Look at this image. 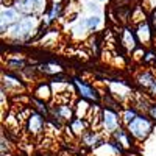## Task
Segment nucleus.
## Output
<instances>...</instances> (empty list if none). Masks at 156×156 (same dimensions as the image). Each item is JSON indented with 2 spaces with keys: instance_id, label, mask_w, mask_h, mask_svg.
Segmentation results:
<instances>
[{
  "instance_id": "18",
  "label": "nucleus",
  "mask_w": 156,
  "mask_h": 156,
  "mask_svg": "<svg viewBox=\"0 0 156 156\" xmlns=\"http://www.w3.org/2000/svg\"><path fill=\"white\" fill-rule=\"evenodd\" d=\"M87 126H89V123L83 119V117H73V119L69 122V128L75 136L84 134L87 131Z\"/></svg>"
},
{
  "instance_id": "13",
  "label": "nucleus",
  "mask_w": 156,
  "mask_h": 156,
  "mask_svg": "<svg viewBox=\"0 0 156 156\" xmlns=\"http://www.w3.org/2000/svg\"><path fill=\"white\" fill-rule=\"evenodd\" d=\"M112 136V139L114 140H117L119 144L123 147V150H133V140H134V137L129 134V131L126 128H122V126H119L115 129V131L111 134Z\"/></svg>"
},
{
  "instance_id": "4",
  "label": "nucleus",
  "mask_w": 156,
  "mask_h": 156,
  "mask_svg": "<svg viewBox=\"0 0 156 156\" xmlns=\"http://www.w3.org/2000/svg\"><path fill=\"white\" fill-rule=\"evenodd\" d=\"M22 16H41L45 14V0H14L12 2Z\"/></svg>"
},
{
  "instance_id": "7",
  "label": "nucleus",
  "mask_w": 156,
  "mask_h": 156,
  "mask_svg": "<svg viewBox=\"0 0 156 156\" xmlns=\"http://www.w3.org/2000/svg\"><path fill=\"white\" fill-rule=\"evenodd\" d=\"M134 30H136V36L139 39V44L150 45L153 42V39H154V28H153V23H151L150 17L137 22Z\"/></svg>"
},
{
  "instance_id": "19",
  "label": "nucleus",
  "mask_w": 156,
  "mask_h": 156,
  "mask_svg": "<svg viewBox=\"0 0 156 156\" xmlns=\"http://www.w3.org/2000/svg\"><path fill=\"white\" fill-rule=\"evenodd\" d=\"M98 25H100V17H97V16L87 17V19H84L80 25H78L73 31H80V30H83V31H94Z\"/></svg>"
},
{
  "instance_id": "22",
  "label": "nucleus",
  "mask_w": 156,
  "mask_h": 156,
  "mask_svg": "<svg viewBox=\"0 0 156 156\" xmlns=\"http://www.w3.org/2000/svg\"><path fill=\"white\" fill-rule=\"evenodd\" d=\"M6 67L9 69V70H23L25 67H27V61L25 59H22V58H11V59H8L6 61Z\"/></svg>"
},
{
  "instance_id": "21",
  "label": "nucleus",
  "mask_w": 156,
  "mask_h": 156,
  "mask_svg": "<svg viewBox=\"0 0 156 156\" xmlns=\"http://www.w3.org/2000/svg\"><path fill=\"white\" fill-rule=\"evenodd\" d=\"M30 103L34 106V109H36L37 112H41L42 115H45L47 119L50 117V106H47V101H42V100H39V98H36V97H31Z\"/></svg>"
},
{
  "instance_id": "12",
  "label": "nucleus",
  "mask_w": 156,
  "mask_h": 156,
  "mask_svg": "<svg viewBox=\"0 0 156 156\" xmlns=\"http://www.w3.org/2000/svg\"><path fill=\"white\" fill-rule=\"evenodd\" d=\"M109 95H112L115 100H123V98H128L129 95H131V87H129L125 81H111L109 84Z\"/></svg>"
},
{
  "instance_id": "20",
  "label": "nucleus",
  "mask_w": 156,
  "mask_h": 156,
  "mask_svg": "<svg viewBox=\"0 0 156 156\" xmlns=\"http://www.w3.org/2000/svg\"><path fill=\"white\" fill-rule=\"evenodd\" d=\"M37 70L41 72V73H44V75L53 76V75H56V73H61V72H62V67L59 66V64H56V62H44V64H41V66H39Z\"/></svg>"
},
{
  "instance_id": "26",
  "label": "nucleus",
  "mask_w": 156,
  "mask_h": 156,
  "mask_svg": "<svg viewBox=\"0 0 156 156\" xmlns=\"http://www.w3.org/2000/svg\"><path fill=\"white\" fill-rule=\"evenodd\" d=\"M148 114H150L151 119L156 120V103H151V105H150V108H148Z\"/></svg>"
},
{
  "instance_id": "5",
  "label": "nucleus",
  "mask_w": 156,
  "mask_h": 156,
  "mask_svg": "<svg viewBox=\"0 0 156 156\" xmlns=\"http://www.w3.org/2000/svg\"><path fill=\"white\" fill-rule=\"evenodd\" d=\"M73 87L76 90V94L80 95L81 98H86V100H90V101H100V92L94 87V86H90L87 84L84 80H81V78H78L75 76L73 78Z\"/></svg>"
},
{
  "instance_id": "23",
  "label": "nucleus",
  "mask_w": 156,
  "mask_h": 156,
  "mask_svg": "<svg viewBox=\"0 0 156 156\" xmlns=\"http://www.w3.org/2000/svg\"><path fill=\"white\" fill-rule=\"evenodd\" d=\"M137 115V111L134 109V108H125L123 111H122V115H120V119H122V122L125 123V125H128L129 122H131L134 117Z\"/></svg>"
},
{
  "instance_id": "32",
  "label": "nucleus",
  "mask_w": 156,
  "mask_h": 156,
  "mask_svg": "<svg viewBox=\"0 0 156 156\" xmlns=\"http://www.w3.org/2000/svg\"><path fill=\"white\" fill-rule=\"evenodd\" d=\"M123 156H126V154H123Z\"/></svg>"
},
{
  "instance_id": "11",
  "label": "nucleus",
  "mask_w": 156,
  "mask_h": 156,
  "mask_svg": "<svg viewBox=\"0 0 156 156\" xmlns=\"http://www.w3.org/2000/svg\"><path fill=\"white\" fill-rule=\"evenodd\" d=\"M0 17H2V20H0V23H2V34H5V30H8L12 23L20 19V12L17 11V8L14 5H12V6L3 8Z\"/></svg>"
},
{
  "instance_id": "31",
  "label": "nucleus",
  "mask_w": 156,
  "mask_h": 156,
  "mask_svg": "<svg viewBox=\"0 0 156 156\" xmlns=\"http://www.w3.org/2000/svg\"><path fill=\"white\" fill-rule=\"evenodd\" d=\"M17 156H20V154H17Z\"/></svg>"
},
{
  "instance_id": "10",
  "label": "nucleus",
  "mask_w": 156,
  "mask_h": 156,
  "mask_svg": "<svg viewBox=\"0 0 156 156\" xmlns=\"http://www.w3.org/2000/svg\"><path fill=\"white\" fill-rule=\"evenodd\" d=\"M136 81H137V84H139L142 89L147 90L151 97H156V76H154L151 72L142 70V72L136 76Z\"/></svg>"
},
{
  "instance_id": "15",
  "label": "nucleus",
  "mask_w": 156,
  "mask_h": 156,
  "mask_svg": "<svg viewBox=\"0 0 156 156\" xmlns=\"http://www.w3.org/2000/svg\"><path fill=\"white\" fill-rule=\"evenodd\" d=\"M33 97L42 100V101H50V98L53 97V90H51V83H37L36 87L33 89Z\"/></svg>"
},
{
  "instance_id": "25",
  "label": "nucleus",
  "mask_w": 156,
  "mask_h": 156,
  "mask_svg": "<svg viewBox=\"0 0 156 156\" xmlns=\"http://www.w3.org/2000/svg\"><path fill=\"white\" fill-rule=\"evenodd\" d=\"M144 64H150V62H154L156 61V51L154 50H147L144 51V58H142Z\"/></svg>"
},
{
  "instance_id": "9",
  "label": "nucleus",
  "mask_w": 156,
  "mask_h": 156,
  "mask_svg": "<svg viewBox=\"0 0 156 156\" xmlns=\"http://www.w3.org/2000/svg\"><path fill=\"white\" fill-rule=\"evenodd\" d=\"M120 45L126 50V51H133L139 47V39L136 36V30L134 28H129L125 27L120 33Z\"/></svg>"
},
{
  "instance_id": "1",
  "label": "nucleus",
  "mask_w": 156,
  "mask_h": 156,
  "mask_svg": "<svg viewBox=\"0 0 156 156\" xmlns=\"http://www.w3.org/2000/svg\"><path fill=\"white\" fill-rule=\"evenodd\" d=\"M39 25H41L39 16H22L8 28L9 37L12 41H28L31 39V34L39 30Z\"/></svg>"
},
{
  "instance_id": "28",
  "label": "nucleus",
  "mask_w": 156,
  "mask_h": 156,
  "mask_svg": "<svg viewBox=\"0 0 156 156\" xmlns=\"http://www.w3.org/2000/svg\"><path fill=\"white\" fill-rule=\"evenodd\" d=\"M153 66H154V69H156V61H154V62H153Z\"/></svg>"
},
{
  "instance_id": "29",
  "label": "nucleus",
  "mask_w": 156,
  "mask_h": 156,
  "mask_svg": "<svg viewBox=\"0 0 156 156\" xmlns=\"http://www.w3.org/2000/svg\"><path fill=\"white\" fill-rule=\"evenodd\" d=\"M100 2H105V0H100Z\"/></svg>"
},
{
  "instance_id": "3",
  "label": "nucleus",
  "mask_w": 156,
  "mask_h": 156,
  "mask_svg": "<svg viewBox=\"0 0 156 156\" xmlns=\"http://www.w3.org/2000/svg\"><path fill=\"white\" fill-rule=\"evenodd\" d=\"M75 117V109L72 108V105L69 101L64 103H55L53 106H50V117L51 123L61 126L62 123H69Z\"/></svg>"
},
{
  "instance_id": "16",
  "label": "nucleus",
  "mask_w": 156,
  "mask_h": 156,
  "mask_svg": "<svg viewBox=\"0 0 156 156\" xmlns=\"http://www.w3.org/2000/svg\"><path fill=\"white\" fill-rule=\"evenodd\" d=\"M80 139H81V144L86 147V148H89V150H94V148H97L100 144H101V136L97 133V131H86L84 134H81L80 136Z\"/></svg>"
},
{
  "instance_id": "30",
  "label": "nucleus",
  "mask_w": 156,
  "mask_h": 156,
  "mask_svg": "<svg viewBox=\"0 0 156 156\" xmlns=\"http://www.w3.org/2000/svg\"><path fill=\"white\" fill-rule=\"evenodd\" d=\"M2 2H5V0H2ZM6 2H8V0H6Z\"/></svg>"
},
{
  "instance_id": "14",
  "label": "nucleus",
  "mask_w": 156,
  "mask_h": 156,
  "mask_svg": "<svg viewBox=\"0 0 156 156\" xmlns=\"http://www.w3.org/2000/svg\"><path fill=\"white\" fill-rule=\"evenodd\" d=\"M2 80H3L2 86L6 90H23L25 89V83L14 73H3Z\"/></svg>"
},
{
  "instance_id": "8",
  "label": "nucleus",
  "mask_w": 156,
  "mask_h": 156,
  "mask_svg": "<svg viewBox=\"0 0 156 156\" xmlns=\"http://www.w3.org/2000/svg\"><path fill=\"white\" fill-rule=\"evenodd\" d=\"M45 119L47 117L37 112L36 109H31V112L27 117V131L31 136H39L45 129Z\"/></svg>"
},
{
  "instance_id": "2",
  "label": "nucleus",
  "mask_w": 156,
  "mask_h": 156,
  "mask_svg": "<svg viewBox=\"0 0 156 156\" xmlns=\"http://www.w3.org/2000/svg\"><path fill=\"white\" fill-rule=\"evenodd\" d=\"M125 126L129 131V134L134 137V140H140V142L145 140L150 136V133L153 131V122L144 114H137L134 119Z\"/></svg>"
},
{
  "instance_id": "6",
  "label": "nucleus",
  "mask_w": 156,
  "mask_h": 156,
  "mask_svg": "<svg viewBox=\"0 0 156 156\" xmlns=\"http://www.w3.org/2000/svg\"><path fill=\"white\" fill-rule=\"evenodd\" d=\"M100 123H101V128L105 129L106 133L112 134L115 129L120 126V119H119L117 111H114L111 108H103L101 114H100Z\"/></svg>"
},
{
  "instance_id": "17",
  "label": "nucleus",
  "mask_w": 156,
  "mask_h": 156,
  "mask_svg": "<svg viewBox=\"0 0 156 156\" xmlns=\"http://www.w3.org/2000/svg\"><path fill=\"white\" fill-rule=\"evenodd\" d=\"M62 3H53L47 11H45V20L42 19V25L45 27V25H50V23H53L56 19H59L61 17V14H62Z\"/></svg>"
},
{
  "instance_id": "24",
  "label": "nucleus",
  "mask_w": 156,
  "mask_h": 156,
  "mask_svg": "<svg viewBox=\"0 0 156 156\" xmlns=\"http://www.w3.org/2000/svg\"><path fill=\"white\" fill-rule=\"evenodd\" d=\"M140 6L144 8V11L150 16L151 12L156 9V0H140Z\"/></svg>"
},
{
  "instance_id": "27",
  "label": "nucleus",
  "mask_w": 156,
  "mask_h": 156,
  "mask_svg": "<svg viewBox=\"0 0 156 156\" xmlns=\"http://www.w3.org/2000/svg\"><path fill=\"white\" fill-rule=\"evenodd\" d=\"M150 17V20H151V23H153V28H154V31H156V9L151 12V14L148 16Z\"/></svg>"
}]
</instances>
